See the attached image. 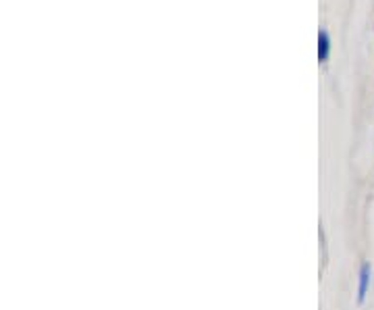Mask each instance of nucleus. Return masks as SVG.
Wrapping results in <instances>:
<instances>
[{"label": "nucleus", "mask_w": 374, "mask_h": 310, "mask_svg": "<svg viewBox=\"0 0 374 310\" xmlns=\"http://www.w3.org/2000/svg\"><path fill=\"white\" fill-rule=\"evenodd\" d=\"M368 287H370V265L364 262L362 269H360V283H358V300L364 302L366 294H368Z\"/></svg>", "instance_id": "nucleus-1"}]
</instances>
